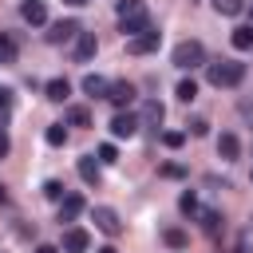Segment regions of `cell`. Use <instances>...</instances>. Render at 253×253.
Here are the masks:
<instances>
[{"instance_id":"ac0fdd59","label":"cell","mask_w":253,"mask_h":253,"mask_svg":"<svg viewBox=\"0 0 253 253\" xmlns=\"http://www.w3.org/2000/svg\"><path fill=\"white\" fill-rule=\"evenodd\" d=\"M229 43H233L237 51H253V24H241V28H233Z\"/></svg>"},{"instance_id":"5b68a950","label":"cell","mask_w":253,"mask_h":253,"mask_svg":"<svg viewBox=\"0 0 253 253\" xmlns=\"http://www.w3.org/2000/svg\"><path fill=\"white\" fill-rule=\"evenodd\" d=\"M91 221H95V229L107 233V237H119V233H123V221H119V213H115L111 206H95Z\"/></svg>"},{"instance_id":"d4e9b609","label":"cell","mask_w":253,"mask_h":253,"mask_svg":"<svg viewBox=\"0 0 253 253\" xmlns=\"http://www.w3.org/2000/svg\"><path fill=\"white\" fill-rule=\"evenodd\" d=\"M174 95H178L182 103H190V99H198V83H194V79H182V83L174 87Z\"/></svg>"},{"instance_id":"836d02e7","label":"cell","mask_w":253,"mask_h":253,"mask_svg":"<svg viewBox=\"0 0 253 253\" xmlns=\"http://www.w3.org/2000/svg\"><path fill=\"white\" fill-rule=\"evenodd\" d=\"M36 253H59L55 245H36Z\"/></svg>"},{"instance_id":"ba28073f","label":"cell","mask_w":253,"mask_h":253,"mask_svg":"<svg viewBox=\"0 0 253 253\" xmlns=\"http://www.w3.org/2000/svg\"><path fill=\"white\" fill-rule=\"evenodd\" d=\"M107 99H111L119 111H123V107H130V103H134V83H130V79H119V83H111V87H107Z\"/></svg>"},{"instance_id":"9a60e30c","label":"cell","mask_w":253,"mask_h":253,"mask_svg":"<svg viewBox=\"0 0 253 253\" xmlns=\"http://www.w3.org/2000/svg\"><path fill=\"white\" fill-rule=\"evenodd\" d=\"M237 154H241V142H237V134L225 130V134L217 138V158H221V162H233Z\"/></svg>"},{"instance_id":"44dd1931","label":"cell","mask_w":253,"mask_h":253,"mask_svg":"<svg viewBox=\"0 0 253 253\" xmlns=\"http://www.w3.org/2000/svg\"><path fill=\"white\" fill-rule=\"evenodd\" d=\"M43 138H47V146H63V142H67V126H63V123H51V126L43 130Z\"/></svg>"},{"instance_id":"7402d4cb","label":"cell","mask_w":253,"mask_h":253,"mask_svg":"<svg viewBox=\"0 0 253 253\" xmlns=\"http://www.w3.org/2000/svg\"><path fill=\"white\" fill-rule=\"evenodd\" d=\"M67 123L71 126H91V111L87 107H67Z\"/></svg>"},{"instance_id":"8fae6325","label":"cell","mask_w":253,"mask_h":253,"mask_svg":"<svg viewBox=\"0 0 253 253\" xmlns=\"http://www.w3.org/2000/svg\"><path fill=\"white\" fill-rule=\"evenodd\" d=\"M83 210H87V202H83L79 194H63V198H59V225H63V221H75Z\"/></svg>"},{"instance_id":"277c9868","label":"cell","mask_w":253,"mask_h":253,"mask_svg":"<svg viewBox=\"0 0 253 253\" xmlns=\"http://www.w3.org/2000/svg\"><path fill=\"white\" fill-rule=\"evenodd\" d=\"M158 43H162V32L150 24L146 32H138V36L126 40V51H130V55H150V51H158Z\"/></svg>"},{"instance_id":"7a4b0ae2","label":"cell","mask_w":253,"mask_h":253,"mask_svg":"<svg viewBox=\"0 0 253 253\" xmlns=\"http://www.w3.org/2000/svg\"><path fill=\"white\" fill-rule=\"evenodd\" d=\"M206 79H210V87H237L245 79V63H237V59L206 63Z\"/></svg>"},{"instance_id":"1f68e13d","label":"cell","mask_w":253,"mask_h":253,"mask_svg":"<svg viewBox=\"0 0 253 253\" xmlns=\"http://www.w3.org/2000/svg\"><path fill=\"white\" fill-rule=\"evenodd\" d=\"M162 174H166V178H182V174H186V170H182V166H178V162H166V166H162Z\"/></svg>"},{"instance_id":"603a6c76","label":"cell","mask_w":253,"mask_h":253,"mask_svg":"<svg viewBox=\"0 0 253 253\" xmlns=\"http://www.w3.org/2000/svg\"><path fill=\"white\" fill-rule=\"evenodd\" d=\"M178 210H182L186 217H198V194H194V190H186V194L178 198Z\"/></svg>"},{"instance_id":"4dcf8cb0","label":"cell","mask_w":253,"mask_h":253,"mask_svg":"<svg viewBox=\"0 0 253 253\" xmlns=\"http://www.w3.org/2000/svg\"><path fill=\"white\" fill-rule=\"evenodd\" d=\"M190 130H194V138H202V134L210 130V123H206V119H194V123H190Z\"/></svg>"},{"instance_id":"ffe728a7","label":"cell","mask_w":253,"mask_h":253,"mask_svg":"<svg viewBox=\"0 0 253 253\" xmlns=\"http://www.w3.org/2000/svg\"><path fill=\"white\" fill-rule=\"evenodd\" d=\"M43 91H47V99H51V103H63V99L71 95V83H67V79H47V87H43Z\"/></svg>"},{"instance_id":"3957f363","label":"cell","mask_w":253,"mask_h":253,"mask_svg":"<svg viewBox=\"0 0 253 253\" xmlns=\"http://www.w3.org/2000/svg\"><path fill=\"white\" fill-rule=\"evenodd\" d=\"M174 67H182V71H194V67H202L206 63V47H202V40H182L178 47H174Z\"/></svg>"},{"instance_id":"83f0119b","label":"cell","mask_w":253,"mask_h":253,"mask_svg":"<svg viewBox=\"0 0 253 253\" xmlns=\"http://www.w3.org/2000/svg\"><path fill=\"white\" fill-rule=\"evenodd\" d=\"M8 115H12V91H8V87H0V126L8 123Z\"/></svg>"},{"instance_id":"8992f818","label":"cell","mask_w":253,"mask_h":253,"mask_svg":"<svg viewBox=\"0 0 253 253\" xmlns=\"http://www.w3.org/2000/svg\"><path fill=\"white\" fill-rule=\"evenodd\" d=\"M111 134H115V138H134V134H138V115L119 111V115L111 119Z\"/></svg>"},{"instance_id":"4fadbf2b","label":"cell","mask_w":253,"mask_h":253,"mask_svg":"<svg viewBox=\"0 0 253 253\" xmlns=\"http://www.w3.org/2000/svg\"><path fill=\"white\" fill-rule=\"evenodd\" d=\"M162 119H166V111H162V103L158 99H146V107H142V119H138V126H162Z\"/></svg>"},{"instance_id":"e575fe53","label":"cell","mask_w":253,"mask_h":253,"mask_svg":"<svg viewBox=\"0 0 253 253\" xmlns=\"http://www.w3.org/2000/svg\"><path fill=\"white\" fill-rule=\"evenodd\" d=\"M63 4H71V8H83V4H87V0H63Z\"/></svg>"},{"instance_id":"9c48e42d","label":"cell","mask_w":253,"mask_h":253,"mask_svg":"<svg viewBox=\"0 0 253 253\" xmlns=\"http://www.w3.org/2000/svg\"><path fill=\"white\" fill-rule=\"evenodd\" d=\"M79 36V24L75 20H55L51 28H47V43H67V40H75Z\"/></svg>"},{"instance_id":"f1b7e54d","label":"cell","mask_w":253,"mask_h":253,"mask_svg":"<svg viewBox=\"0 0 253 253\" xmlns=\"http://www.w3.org/2000/svg\"><path fill=\"white\" fill-rule=\"evenodd\" d=\"M162 142H166L170 150H178V146L186 142V130H162Z\"/></svg>"},{"instance_id":"8d00e7d4","label":"cell","mask_w":253,"mask_h":253,"mask_svg":"<svg viewBox=\"0 0 253 253\" xmlns=\"http://www.w3.org/2000/svg\"><path fill=\"white\" fill-rule=\"evenodd\" d=\"M99 253H119V249H115V245H103V249H99Z\"/></svg>"},{"instance_id":"e0dca14e","label":"cell","mask_w":253,"mask_h":253,"mask_svg":"<svg viewBox=\"0 0 253 253\" xmlns=\"http://www.w3.org/2000/svg\"><path fill=\"white\" fill-rule=\"evenodd\" d=\"M16 55H20V40L12 32H0V63H16Z\"/></svg>"},{"instance_id":"d590c367","label":"cell","mask_w":253,"mask_h":253,"mask_svg":"<svg viewBox=\"0 0 253 253\" xmlns=\"http://www.w3.org/2000/svg\"><path fill=\"white\" fill-rule=\"evenodd\" d=\"M4 202H8V190H4V186H0V206H4Z\"/></svg>"},{"instance_id":"6da1fadb","label":"cell","mask_w":253,"mask_h":253,"mask_svg":"<svg viewBox=\"0 0 253 253\" xmlns=\"http://www.w3.org/2000/svg\"><path fill=\"white\" fill-rule=\"evenodd\" d=\"M115 16H119V32L123 36H138V32L150 28V12H146L142 0H119Z\"/></svg>"},{"instance_id":"5bb4252c","label":"cell","mask_w":253,"mask_h":253,"mask_svg":"<svg viewBox=\"0 0 253 253\" xmlns=\"http://www.w3.org/2000/svg\"><path fill=\"white\" fill-rule=\"evenodd\" d=\"M79 178H83L87 186H99L103 170H99V158H95V154H83V158H79Z\"/></svg>"},{"instance_id":"d6986e66","label":"cell","mask_w":253,"mask_h":253,"mask_svg":"<svg viewBox=\"0 0 253 253\" xmlns=\"http://www.w3.org/2000/svg\"><path fill=\"white\" fill-rule=\"evenodd\" d=\"M107 87H111V83H107L103 75H83V91H87L91 99H107Z\"/></svg>"},{"instance_id":"7c38bea8","label":"cell","mask_w":253,"mask_h":253,"mask_svg":"<svg viewBox=\"0 0 253 253\" xmlns=\"http://www.w3.org/2000/svg\"><path fill=\"white\" fill-rule=\"evenodd\" d=\"M20 16H24V24L40 28V24H47V4L43 0H24L20 4Z\"/></svg>"},{"instance_id":"d6a6232c","label":"cell","mask_w":253,"mask_h":253,"mask_svg":"<svg viewBox=\"0 0 253 253\" xmlns=\"http://www.w3.org/2000/svg\"><path fill=\"white\" fill-rule=\"evenodd\" d=\"M8 150H12V142H8V134H4V130H0V158H4V154H8Z\"/></svg>"},{"instance_id":"2e32d148","label":"cell","mask_w":253,"mask_h":253,"mask_svg":"<svg viewBox=\"0 0 253 253\" xmlns=\"http://www.w3.org/2000/svg\"><path fill=\"white\" fill-rule=\"evenodd\" d=\"M198 217H202V229H206L210 237H217V233H221V225H225L221 210H198Z\"/></svg>"},{"instance_id":"cb8c5ba5","label":"cell","mask_w":253,"mask_h":253,"mask_svg":"<svg viewBox=\"0 0 253 253\" xmlns=\"http://www.w3.org/2000/svg\"><path fill=\"white\" fill-rule=\"evenodd\" d=\"M162 241H166L170 249H186V245H190V237H186L182 229H162Z\"/></svg>"},{"instance_id":"484cf974","label":"cell","mask_w":253,"mask_h":253,"mask_svg":"<svg viewBox=\"0 0 253 253\" xmlns=\"http://www.w3.org/2000/svg\"><path fill=\"white\" fill-rule=\"evenodd\" d=\"M213 8H217L221 16H241V8H245V0H213Z\"/></svg>"},{"instance_id":"4316f807","label":"cell","mask_w":253,"mask_h":253,"mask_svg":"<svg viewBox=\"0 0 253 253\" xmlns=\"http://www.w3.org/2000/svg\"><path fill=\"white\" fill-rule=\"evenodd\" d=\"M63 194H67V190H63V182H55V178H51V182H43V198H47V202H59Z\"/></svg>"},{"instance_id":"f546056e","label":"cell","mask_w":253,"mask_h":253,"mask_svg":"<svg viewBox=\"0 0 253 253\" xmlns=\"http://www.w3.org/2000/svg\"><path fill=\"white\" fill-rule=\"evenodd\" d=\"M99 162H107V166H111V162H119V150H115V142H103V146H99Z\"/></svg>"},{"instance_id":"74e56055","label":"cell","mask_w":253,"mask_h":253,"mask_svg":"<svg viewBox=\"0 0 253 253\" xmlns=\"http://www.w3.org/2000/svg\"><path fill=\"white\" fill-rule=\"evenodd\" d=\"M249 182H253V174H249Z\"/></svg>"},{"instance_id":"30bf717a","label":"cell","mask_w":253,"mask_h":253,"mask_svg":"<svg viewBox=\"0 0 253 253\" xmlns=\"http://www.w3.org/2000/svg\"><path fill=\"white\" fill-rule=\"evenodd\" d=\"M95 51H99V40H95V32H79V36H75V63H87V59H95Z\"/></svg>"},{"instance_id":"52a82bcc","label":"cell","mask_w":253,"mask_h":253,"mask_svg":"<svg viewBox=\"0 0 253 253\" xmlns=\"http://www.w3.org/2000/svg\"><path fill=\"white\" fill-rule=\"evenodd\" d=\"M87 245H91V233L87 229H79V225H67L63 229V253H87Z\"/></svg>"}]
</instances>
